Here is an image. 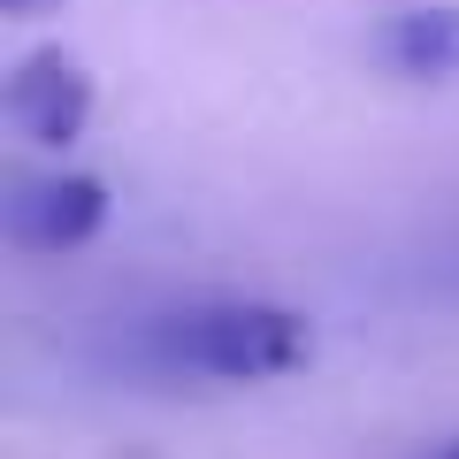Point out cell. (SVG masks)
Here are the masks:
<instances>
[{
  "instance_id": "obj_1",
  "label": "cell",
  "mask_w": 459,
  "mask_h": 459,
  "mask_svg": "<svg viewBox=\"0 0 459 459\" xmlns=\"http://www.w3.org/2000/svg\"><path fill=\"white\" fill-rule=\"evenodd\" d=\"M131 360L169 383H276L314 360V322L283 299L199 291L131 322Z\"/></svg>"
},
{
  "instance_id": "obj_2",
  "label": "cell",
  "mask_w": 459,
  "mask_h": 459,
  "mask_svg": "<svg viewBox=\"0 0 459 459\" xmlns=\"http://www.w3.org/2000/svg\"><path fill=\"white\" fill-rule=\"evenodd\" d=\"M0 108H8V123H16V138L62 153V146H77L84 123H92V69H84L69 47H39V54H23V62L8 69Z\"/></svg>"
},
{
  "instance_id": "obj_3",
  "label": "cell",
  "mask_w": 459,
  "mask_h": 459,
  "mask_svg": "<svg viewBox=\"0 0 459 459\" xmlns=\"http://www.w3.org/2000/svg\"><path fill=\"white\" fill-rule=\"evenodd\" d=\"M108 230V184L84 169H39L8 192V238L23 253H77Z\"/></svg>"
},
{
  "instance_id": "obj_4",
  "label": "cell",
  "mask_w": 459,
  "mask_h": 459,
  "mask_svg": "<svg viewBox=\"0 0 459 459\" xmlns=\"http://www.w3.org/2000/svg\"><path fill=\"white\" fill-rule=\"evenodd\" d=\"M376 54L406 84H459V8L452 0H413L391 8L376 31Z\"/></svg>"
},
{
  "instance_id": "obj_5",
  "label": "cell",
  "mask_w": 459,
  "mask_h": 459,
  "mask_svg": "<svg viewBox=\"0 0 459 459\" xmlns=\"http://www.w3.org/2000/svg\"><path fill=\"white\" fill-rule=\"evenodd\" d=\"M8 16H47V8H62V0H0Z\"/></svg>"
},
{
  "instance_id": "obj_6",
  "label": "cell",
  "mask_w": 459,
  "mask_h": 459,
  "mask_svg": "<svg viewBox=\"0 0 459 459\" xmlns=\"http://www.w3.org/2000/svg\"><path fill=\"white\" fill-rule=\"evenodd\" d=\"M429 459H459V437H452V444H437V452H429Z\"/></svg>"
}]
</instances>
